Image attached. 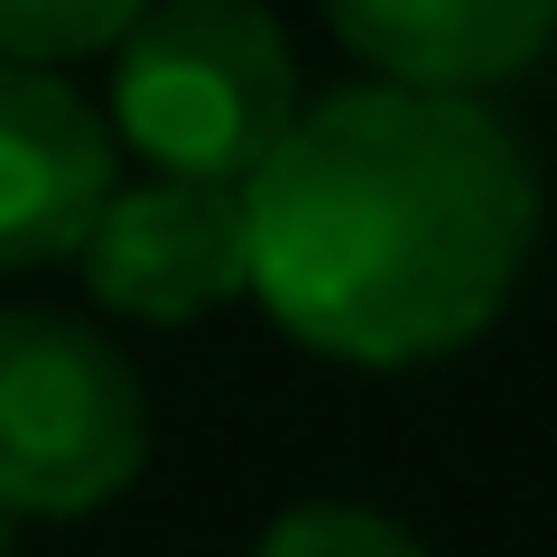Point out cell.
Returning <instances> with one entry per match:
<instances>
[{
	"label": "cell",
	"instance_id": "6da1fadb",
	"mask_svg": "<svg viewBox=\"0 0 557 557\" xmlns=\"http://www.w3.org/2000/svg\"><path fill=\"white\" fill-rule=\"evenodd\" d=\"M251 298L354 372L446 362L511 307L539 242V168L483 94L335 84L242 177Z\"/></svg>",
	"mask_w": 557,
	"mask_h": 557
},
{
	"label": "cell",
	"instance_id": "7a4b0ae2",
	"mask_svg": "<svg viewBox=\"0 0 557 557\" xmlns=\"http://www.w3.org/2000/svg\"><path fill=\"white\" fill-rule=\"evenodd\" d=\"M298 102L288 28L260 0H149L112 47V139L159 177L242 186Z\"/></svg>",
	"mask_w": 557,
	"mask_h": 557
},
{
	"label": "cell",
	"instance_id": "3957f363",
	"mask_svg": "<svg viewBox=\"0 0 557 557\" xmlns=\"http://www.w3.org/2000/svg\"><path fill=\"white\" fill-rule=\"evenodd\" d=\"M149 465V391L102 325L0 307V511L84 520Z\"/></svg>",
	"mask_w": 557,
	"mask_h": 557
},
{
	"label": "cell",
	"instance_id": "277c9868",
	"mask_svg": "<svg viewBox=\"0 0 557 557\" xmlns=\"http://www.w3.org/2000/svg\"><path fill=\"white\" fill-rule=\"evenodd\" d=\"M75 260H84L94 307L139 317V325H196V317H214L223 298H251L242 186H214V177L112 186Z\"/></svg>",
	"mask_w": 557,
	"mask_h": 557
},
{
	"label": "cell",
	"instance_id": "5b68a950",
	"mask_svg": "<svg viewBox=\"0 0 557 557\" xmlns=\"http://www.w3.org/2000/svg\"><path fill=\"white\" fill-rule=\"evenodd\" d=\"M112 186H121L112 121L57 65L0 57V278L75 260Z\"/></svg>",
	"mask_w": 557,
	"mask_h": 557
},
{
	"label": "cell",
	"instance_id": "8992f818",
	"mask_svg": "<svg viewBox=\"0 0 557 557\" xmlns=\"http://www.w3.org/2000/svg\"><path fill=\"white\" fill-rule=\"evenodd\" d=\"M344 57L418 94H493L557 47V0H317Z\"/></svg>",
	"mask_w": 557,
	"mask_h": 557
},
{
	"label": "cell",
	"instance_id": "52a82bcc",
	"mask_svg": "<svg viewBox=\"0 0 557 557\" xmlns=\"http://www.w3.org/2000/svg\"><path fill=\"white\" fill-rule=\"evenodd\" d=\"M149 0H0V57L10 65H84L112 57L121 28Z\"/></svg>",
	"mask_w": 557,
	"mask_h": 557
},
{
	"label": "cell",
	"instance_id": "ba28073f",
	"mask_svg": "<svg viewBox=\"0 0 557 557\" xmlns=\"http://www.w3.org/2000/svg\"><path fill=\"white\" fill-rule=\"evenodd\" d=\"M251 557H428L391 511H362V502H298L260 530Z\"/></svg>",
	"mask_w": 557,
	"mask_h": 557
},
{
	"label": "cell",
	"instance_id": "9c48e42d",
	"mask_svg": "<svg viewBox=\"0 0 557 557\" xmlns=\"http://www.w3.org/2000/svg\"><path fill=\"white\" fill-rule=\"evenodd\" d=\"M10 548H20V520H10V511H0V557H10Z\"/></svg>",
	"mask_w": 557,
	"mask_h": 557
}]
</instances>
